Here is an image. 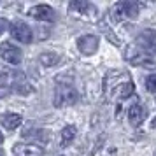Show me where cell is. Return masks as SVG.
<instances>
[{
  "label": "cell",
  "instance_id": "16",
  "mask_svg": "<svg viewBox=\"0 0 156 156\" xmlns=\"http://www.w3.org/2000/svg\"><path fill=\"white\" fill-rule=\"evenodd\" d=\"M146 90L149 93H156V74H151L146 77Z\"/></svg>",
  "mask_w": 156,
  "mask_h": 156
},
{
  "label": "cell",
  "instance_id": "11",
  "mask_svg": "<svg viewBox=\"0 0 156 156\" xmlns=\"http://www.w3.org/2000/svg\"><path fill=\"white\" fill-rule=\"evenodd\" d=\"M21 123H23V118L20 116V114H16V112H4V114H0V126H4L5 130H9V132L16 130Z\"/></svg>",
  "mask_w": 156,
  "mask_h": 156
},
{
  "label": "cell",
  "instance_id": "19",
  "mask_svg": "<svg viewBox=\"0 0 156 156\" xmlns=\"http://www.w3.org/2000/svg\"><path fill=\"white\" fill-rule=\"evenodd\" d=\"M2 142H4V137H2V133H0V144H2Z\"/></svg>",
  "mask_w": 156,
  "mask_h": 156
},
{
  "label": "cell",
  "instance_id": "18",
  "mask_svg": "<svg viewBox=\"0 0 156 156\" xmlns=\"http://www.w3.org/2000/svg\"><path fill=\"white\" fill-rule=\"evenodd\" d=\"M151 126H153V128H156V118L153 119V123H151Z\"/></svg>",
  "mask_w": 156,
  "mask_h": 156
},
{
  "label": "cell",
  "instance_id": "17",
  "mask_svg": "<svg viewBox=\"0 0 156 156\" xmlns=\"http://www.w3.org/2000/svg\"><path fill=\"white\" fill-rule=\"evenodd\" d=\"M5 30H9V21L5 18H0V35H2Z\"/></svg>",
  "mask_w": 156,
  "mask_h": 156
},
{
  "label": "cell",
  "instance_id": "21",
  "mask_svg": "<svg viewBox=\"0 0 156 156\" xmlns=\"http://www.w3.org/2000/svg\"><path fill=\"white\" fill-rule=\"evenodd\" d=\"M154 156H156V151H154Z\"/></svg>",
  "mask_w": 156,
  "mask_h": 156
},
{
  "label": "cell",
  "instance_id": "10",
  "mask_svg": "<svg viewBox=\"0 0 156 156\" xmlns=\"http://www.w3.org/2000/svg\"><path fill=\"white\" fill-rule=\"evenodd\" d=\"M34 20H39V21H55V9L51 5H46V4H39L35 7L30 9L28 12Z\"/></svg>",
  "mask_w": 156,
  "mask_h": 156
},
{
  "label": "cell",
  "instance_id": "14",
  "mask_svg": "<svg viewBox=\"0 0 156 156\" xmlns=\"http://www.w3.org/2000/svg\"><path fill=\"white\" fill-rule=\"evenodd\" d=\"M76 135H77V128L72 126V125H67V126L62 130V146H69L72 144V140L76 139Z\"/></svg>",
  "mask_w": 156,
  "mask_h": 156
},
{
  "label": "cell",
  "instance_id": "1",
  "mask_svg": "<svg viewBox=\"0 0 156 156\" xmlns=\"http://www.w3.org/2000/svg\"><path fill=\"white\" fill-rule=\"evenodd\" d=\"M111 77L116 79L114 83L105 81V91L111 98L125 100L135 91V84H133V81H132V77H130V74L119 70V72H112Z\"/></svg>",
  "mask_w": 156,
  "mask_h": 156
},
{
  "label": "cell",
  "instance_id": "2",
  "mask_svg": "<svg viewBox=\"0 0 156 156\" xmlns=\"http://www.w3.org/2000/svg\"><path fill=\"white\" fill-rule=\"evenodd\" d=\"M139 11H140V4L139 2H130V0H125V2H118L111 7V20L114 23H121L125 20H135L139 16Z\"/></svg>",
  "mask_w": 156,
  "mask_h": 156
},
{
  "label": "cell",
  "instance_id": "8",
  "mask_svg": "<svg viewBox=\"0 0 156 156\" xmlns=\"http://www.w3.org/2000/svg\"><path fill=\"white\" fill-rule=\"evenodd\" d=\"M69 11L72 12H79V14L86 16V18H90V20H95L97 14H98V11L97 7L93 5L91 2H81V0H74L69 4Z\"/></svg>",
  "mask_w": 156,
  "mask_h": 156
},
{
  "label": "cell",
  "instance_id": "7",
  "mask_svg": "<svg viewBox=\"0 0 156 156\" xmlns=\"http://www.w3.org/2000/svg\"><path fill=\"white\" fill-rule=\"evenodd\" d=\"M98 37L97 35H91V34H88V35H81L77 39V49L83 53V55H86V56H91V55H95L97 53V49H98Z\"/></svg>",
  "mask_w": 156,
  "mask_h": 156
},
{
  "label": "cell",
  "instance_id": "20",
  "mask_svg": "<svg viewBox=\"0 0 156 156\" xmlns=\"http://www.w3.org/2000/svg\"><path fill=\"white\" fill-rule=\"evenodd\" d=\"M0 156H4V151H2V149H0Z\"/></svg>",
  "mask_w": 156,
  "mask_h": 156
},
{
  "label": "cell",
  "instance_id": "15",
  "mask_svg": "<svg viewBox=\"0 0 156 156\" xmlns=\"http://www.w3.org/2000/svg\"><path fill=\"white\" fill-rule=\"evenodd\" d=\"M39 60H41V63H42L44 67H55V65L60 62V55L53 53V51H46V53H42V55L39 56Z\"/></svg>",
  "mask_w": 156,
  "mask_h": 156
},
{
  "label": "cell",
  "instance_id": "12",
  "mask_svg": "<svg viewBox=\"0 0 156 156\" xmlns=\"http://www.w3.org/2000/svg\"><path fill=\"white\" fill-rule=\"evenodd\" d=\"M146 116H147V112H146V109H144L140 104H135V105H132L128 109V121H130L132 126L142 125L144 119H146Z\"/></svg>",
  "mask_w": 156,
  "mask_h": 156
},
{
  "label": "cell",
  "instance_id": "13",
  "mask_svg": "<svg viewBox=\"0 0 156 156\" xmlns=\"http://www.w3.org/2000/svg\"><path fill=\"white\" fill-rule=\"evenodd\" d=\"M23 139H27V137H32V139H35V140H41L42 144H48L49 142V132H46V130H41V128H35V126H27L25 130L21 132Z\"/></svg>",
  "mask_w": 156,
  "mask_h": 156
},
{
  "label": "cell",
  "instance_id": "5",
  "mask_svg": "<svg viewBox=\"0 0 156 156\" xmlns=\"http://www.w3.org/2000/svg\"><path fill=\"white\" fill-rule=\"evenodd\" d=\"M0 58H2V62L9 65H20L23 60V53L12 42H4L0 44Z\"/></svg>",
  "mask_w": 156,
  "mask_h": 156
},
{
  "label": "cell",
  "instance_id": "3",
  "mask_svg": "<svg viewBox=\"0 0 156 156\" xmlns=\"http://www.w3.org/2000/svg\"><path fill=\"white\" fill-rule=\"evenodd\" d=\"M79 95L76 91V88L69 83H58L55 86V95H53V105L60 109V107L74 105L77 102Z\"/></svg>",
  "mask_w": 156,
  "mask_h": 156
},
{
  "label": "cell",
  "instance_id": "9",
  "mask_svg": "<svg viewBox=\"0 0 156 156\" xmlns=\"http://www.w3.org/2000/svg\"><path fill=\"white\" fill-rule=\"evenodd\" d=\"M14 156H42L44 149L41 146H37L34 142H18L14 144Z\"/></svg>",
  "mask_w": 156,
  "mask_h": 156
},
{
  "label": "cell",
  "instance_id": "4",
  "mask_svg": "<svg viewBox=\"0 0 156 156\" xmlns=\"http://www.w3.org/2000/svg\"><path fill=\"white\" fill-rule=\"evenodd\" d=\"M135 46L140 49L144 55L156 56V30H142L139 35L135 37Z\"/></svg>",
  "mask_w": 156,
  "mask_h": 156
},
{
  "label": "cell",
  "instance_id": "6",
  "mask_svg": "<svg viewBox=\"0 0 156 156\" xmlns=\"http://www.w3.org/2000/svg\"><path fill=\"white\" fill-rule=\"evenodd\" d=\"M9 30H11V35L14 37L18 42L30 44L32 42V39H34L32 28H30L25 21H14L12 25H9Z\"/></svg>",
  "mask_w": 156,
  "mask_h": 156
}]
</instances>
